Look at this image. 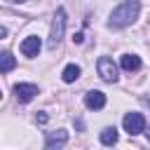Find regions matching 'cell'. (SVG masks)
Listing matches in <instances>:
<instances>
[{"label": "cell", "instance_id": "7", "mask_svg": "<svg viewBox=\"0 0 150 150\" xmlns=\"http://www.w3.org/2000/svg\"><path fill=\"white\" fill-rule=\"evenodd\" d=\"M66 141H68V131H66V129L47 131V136H45V148H47V150H52V148H61V145H66Z\"/></svg>", "mask_w": 150, "mask_h": 150}, {"label": "cell", "instance_id": "16", "mask_svg": "<svg viewBox=\"0 0 150 150\" xmlns=\"http://www.w3.org/2000/svg\"><path fill=\"white\" fill-rule=\"evenodd\" d=\"M145 134H148V143H150V129H148V131H145Z\"/></svg>", "mask_w": 150, "mask_h": 150}, {"label": "cell", "instance_id": "11", "mask_svg": "<svg viewBox=\"0 0 150 150\" xmlns=\"http://www.w3.org/2000/svg\"><path fill=\"white\" fill-rule=\"evenodd\" d=\"M101 143L103 145H115L117 143V129L115 127H105L101 131Z\"/></svg>", "mask_w": 150, "mask_h": 150}, {"label": "cell", "instance_id": "8", "mask_svg": "<svg viewBox=\"0 0 150 150\" xmlns=\"http://www.w3.org/2000/svg\"><path fill=\"white\" fill-rule=\"evenodd\" d=\"M84 105H87L89 110H101V108L105 105V94L98 91V89L87 91V94H84Z\"/></svg>", "mask_w": 150, "mask_h": 150}, {"label": "cell", "instance_id": "2", "mask_svg": "<svg viewBox=\"0 0 150 150\" xmlns=\"http://www.w3.org/2000/svg\"><path fill=\"white\" fill-rule=\"evenodd\" d=\"M63 33H66V9L59 7L54 12V19H52V30H49V49H56L63 40Z\"/></svg>", "mask_w": 150, "mask_h": 150}, {"label": "cell", "instance_id": "15", "mask_svg": "<svg viewBox=\"0 0 150 150\" xmlns=\"http://www.w3.org/2000/svg\"><path fill=\"white\" fill-rule=\"evenodd\" d=\"M7 2H26V0H7Z\"/></svg>", "mask_w": 150, "mask_h": 150}, {"label": "cell", "instance_id": "10", "mask_svg": "<svg viewBox=\"0 0 150 150\" xmlns=\"http://www.w3.org/2000/svg\"><path fill=\"white\" fill-rule=\"evenodd\" d=\"M80 66H75V63H68L66 68H63V73H61V80L63 82H75L77 77H80Z\"/></svg>", "mask_w": 150, "mask_h": 150}, {"label": "cell", "instance_id": "3", "mask_svg": "<svg viewBox=\"0 0 150 150\" xmlns=\"http://www.w3.org/2000/svg\"><path fill=\"white\" fill-rule=\"evenodd\" d=\"M96 70H98V75H101V80L103 82H117V66H115V61L110 59V56H101L98 61H96Z\"/></svg>", "mask_w": 150, "mask_h": 150}, {"label": "cell", "instance_id": "4", "mask_svg": "<svg viewBox=\"0 0 150 150\" xmlns=\"http://www.w3.org/2000/svg\"><path fill=\"white\" fill-rule=\"evenodd\" d=\"M122 127L129 136H136V134L145 131V117L141 112H127L124 120H122Z\"/></svg>", "mask_w": 150, "mask_h": 150}, {"label": "cell", "instance_id": "13", "mask_svg": "<svg viewBox=\"0 0 150 150\" xmlns=\"http://www.w3.org/2000/svg\"><path fill=\"white\" fill-rule=\"evenodd\" d=\"M35 120H38L40 124H45V122L49 120V115H47V112H38V115H35Z\"/></svg>", "mask_w": 150, "mask_h": 150}, {"label": "cell", "instance_id": "5", "mask_svg": "<svg viewBox=\"0 0 150 150\" xmlns=\"http://www.w3.org/2000/svg\"><path fill=\"white\" fill-rule=\"evenodd\" d=\"M14 96L19 103H28L38 96V87L30 82H19V84H14Z\"/></svg>", "mask_w": 150, "mask_h": 150}, {"label": "cell", "instance_id": "17", "mask_svg": "<svg viewBox=\"0 0 150 150\" xmlns=\"http://www.w3.org/2000/svg\"><path fill=\"white\" fill-rule=\"evenodd\" d=\"M148 105H150V98H148Z\"/></svg>", "mask_w": 150, "mask_h": 150}, {"label": "cell", "instance_id": "1", "mask_svg": "<svg viewBox=\"0 0 150 150\" xmlns=\"http://www.w3.org/2000/svg\"><path fill=\"white\" fill-rule=\"evenodd\" d=\"M138 12H141V2L138 0H124L122 5H117L110 12L108 26L110 28H127L138 19Z\"/></svg>", "mask_w": 150, "mask_h": 150}, {"label": "cell", "instance_id": "6", "mask_svg": "<svg viewBox=\"0 0 150 150\" xmlns=\"http://www.w3.org/2000/svg\"><path fill=\"white\" fill-rule=\"evenodd\" d=\"M40 47H42L40 38H38V35H28V38L21 42V54L28 56V59H35V56L40 54Z\"/></svg>", "mask_w": 150, "mask_h": 150}, {"label": "cell", "instance_id": "9", "mask_svg": "<svg viewBox=\"0 0 150 150\" xmlns=\"http://www.w3.org/2000/svg\"><path fill=\"white\" fill-rule=\"evenodd\" d=\"M120 66L124 68V70H138L141 68V56H136V54H124L122 56V61H120Z\"/></svg>", "mask_w": 150, "mask_h": 150}, {"label": "cell", "instance_id": "14", "mask_svg": "<svg viewBox=\"0 0 150 150\" xmlns=\"http://www.w3.org/2000/svg\"><path fill=\"white\" fill-rule=\"evenodd\" d=\"M82 40H84L82 33H75V35H73V42H75V45H82Z\"/></svg>", "mask_w": 150, "mask_h": 150}, {"label": "cell", "instance_id": "12", "mask_svg": "<svg viewBox=\"0 0 150 150\" xmlns=\"http://www.w3.org/2000/svg\"><path fill=\"white\" fill-rule=\"evenodd\" d=\"M14 66H16L14 56H12L9 52H2V54H0V70H2V73H9Z\"/></svg>", "mask_w": 150, "mask_h": 150}]
</instances>
